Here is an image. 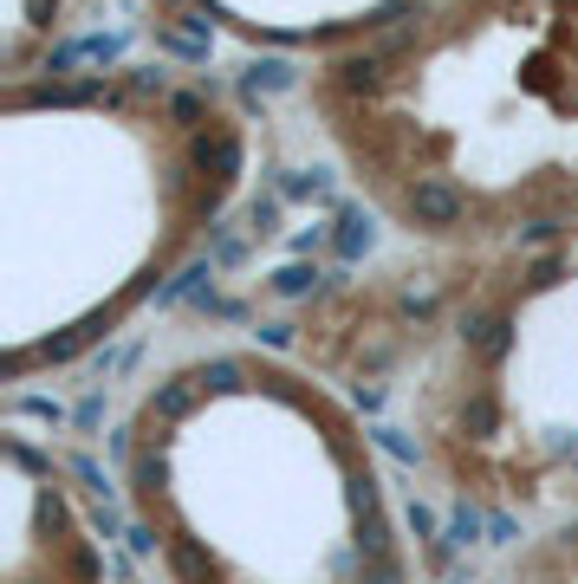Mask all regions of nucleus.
<instances>
[{
  "mask_svg": "<svg viewBox=\"0 0 578 584\" xmlns=\"http://www.w3.org/2000/svg\"><path fill=\"white\" fill-rule=\"evenodd\" d=\"M195 389L202 384H163L156 389V403H150V416L156 423H183V416L195 409Z\"/></svg>",
  "mask_w": 578,
  "mask_h": 584,
  "instance_id": "nucleus-1",
  "label": "nucleus"
},
{
  "mask_svg": "<svg viewBox=\"0 0 578 584\" xmlns=\"http://www.w3.org/2000/svg\"><path fill=\"white\" fill-rule=\"evenodd\" d=\"M364 584H396V565H390V552H384V558H371V572H364Z\"/></svg>",
  "mask_w": 578,
  "mask_h": 584,
  "instance_id": "nucleus-4",
  "label": "nucleus"
},
{
  "mask_svg": "<svg viewBox=\"0 0 578 584\" xmlns=\"http://www.w3.org/2000/svg\"><path fill=\"white\" fill-rule=\"evenodd\" d=\"M169 565H176L183 578H202V572H208V558H202V545H176V558H169Z\"/></svg>",
  "mask_w": 578,
  "mask_h": 584,
  "instance_id": "nucleus-2",
  "label": "nucleus"
},
{
  "mask_svg": "<svg viewBox=\"0 0 578 584\" xmlns=\"http://www.w3.org/2000/svg\"><path fill=\"white\" fill-rule=\"evenodd\" d=\"M384 552H390V533H384V519L371 513L364 519V558H384Z\"/></svg>",
  "mask_w": 578,
  "mask_h": 584,
  "instance_id": "nucleus-3",
  "label": "nucleus"
}]
</instances>
